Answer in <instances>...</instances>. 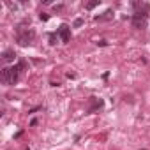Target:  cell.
<instances>
[{
    "mask_svg": "<svg viewBox=\"0 0 150 150\" xmlns=\"http://www.w3.org/2000/svg\"><path fill=\"white\" fill-rule=\"evenodd\" d=\"M34 37H35L34 30H20V32H18V37H16V41H18V44H20V46H28V44H32Z\"/></svg>",
    "mask_w": 150,
    "mask_h": 150,
    "instance_id": "7a4b0ae2",
    "label": "cell"
},
{
    "mask_svg": "<svg viewBox=\"0 0 150 150\" xmlns=\"http://www.w3.org/2000/svg\"><path fill=\"white\" fill-rule=\"evenodd\" d=\"M18 74H20V67H4L2 69V81L7 85H14L18 81Z\"/></svg>",
    "mask_w": 150,
    "mask_h": 150,
    "instance_id": "6da1fadb",
    "label": "cell"
},
{
    "mask_svg": "<svg viewBox=\"0 0 150 150\" xmlns=\"http://www.w3.org/2000/svg\"><path fill=\"white\" fill-rule=\"evenodd\" d=\"M111 18H113V11H111V9H108L103 16H96L94 20H96V21H106V20H111Z\"/></svg>",
    "mask_w": 150,
    "mask_h": 150,
    "instance_id": "8992f818",
    "label": "cell"
},
{
    "mask_svg": "<svg viewBox=\"0 0 150 150\" xmlns=\"http://www.w3.org/2000/svg\"><path fill=\"white\" fill-rule=\"evenodd\" d=\"M85 21H83V18H76V20H74V27H81Z\"/></svg>",
    "mask_w": 150,
    "mask_h": 150,
    "instance_id": "9c48e42d",
    "label": "cell"
},
{
    "mask_svg": "<svg viewBox=\"0 0 150 150\" xmlns=\"http://www.w3.org/2000/svg\"><path fill=\"white\" fill-rule=\"evenodd\" d=\"M97 6H99V0H92V2H88V4H87V9H88V11H92V9H94V7H97Z\"/></svg>",
    "mask_w": 150,
    "mask_h": 150,
    "instance_id": "ba28073f",
    "label": "cell"
},
{
    "mask_svg": "<svg viewBox=\"0 0 150 150\" xmlns=\"http://www.w3.org/2000/svg\"><path fill=\"white\" fill-rule=\"evenodd\" d=\"M103 99H97V97H90L88 99V108H87V111L88 113H94V111H97V110H101L103 108Z\"/></svg>",
    "mask_w": 150,
    "mask_h": 150,
    "instance_id": "277c9868",
    "label": "cell"
},
{
    "mask_svg": "<svg viewBox=\"0 0 150 150\" xmlns=\"http://www.w3.org/2000/svg\"><path fill=\"white\" fill-rule=\"evenodd\" d=\"M50 44H57V35L55 34H50Z\"/></svg>",
    "mask_w": 150,
    "mask_h": 150,
    "instance_id": "30bf717a",
    "label": "cell"
},
{
    "mask_svg": "<svg viewBox=\"0 0 150 150\" xmlns=\"http://www.w3.org/2000/svg\"><path fill=\"white\" fill-rule=\"evenodd\" d=\"M14 57H16V53H14L13 50H6V51L2 53V58H4L6 62H13V60H14Z\"/></svg>",
    "mask_w": 150,
    "mask_h": 150,
    "instance_id": "52a82bcc",
    "label": "cell"
},
{
    "mask_svg": "<svg viewBox=\"0 0 150 150\" xmlns=\"http://www.w3.org/2000/svg\"><path fill=\"white\" fill-rule=\"evenodd\" d=\"M58 35H60L62 42H69V41H71V28H69L67 25H60V28H58Z\"/></svg>",
    "mask_w": 150,
    "mask_h": 150,
    "instance_id": "5b68a950",
    "label": "cell"
},
{
    "mask_svg": "<svg viewBox=\"0 0 150 150\" xmlns=\"http://www.w3.org/2000/svg\"><path fill=\"white\" fill-rule=\"evenodd\" d=\"M37 110H41V106H35V108H32V110H30V113H35Z\"/></svg>",
    "mask_w": 150,
    "mask_h": 150,
    "instance_id": "4fadbf2b",
    "label": "cell"
},
{
    "mask_svg": "<svg viewBox=\"0 0 150 150\" xmlns=\"http://www.w3.org/2000/svg\"><path fill=\"white\" fill-rule=\"evenodd\" d=\"M18 67H20V71H25V67H27V64H25V62L21 60V62L18 64Z\"/></svg>",
    "mask_w": 150,
    "mask_h": 150,
    "instance_id": "7c38bea8",
    "label": "cell"
},
{
    "mask_svg": "<svg viewBox=\"0 0 150 150\" xmlns=\"http://www.w3.org/2000/svg\"><path fill=\"white\" fill-rule=\"evenodd\" d=\"M132 27L134 28H145L146 27V14L145 13H136L134 16H132Z\"/></svg>",
    "mask_w": 150,
    "mask_h": 150,
    "instance_id": "3957f363",
    "label": "cell"
},
{
    "mask_svg": "<svg viewBox=\"0 0 150 150\" xmlns=\"http://www.w3.org/2000/svg\"><path fill=\"white\" fill-rule=\"evenodd\" d=\"M39 18H41V21H48V18H50V16H48L46 13H41V14H39Z\"/></svg>",
    "mask_w": 150,
    "mask_h": 150,
    "instance_id": "8fae6325",
    "label": "cell"
}]
</instances>
